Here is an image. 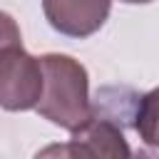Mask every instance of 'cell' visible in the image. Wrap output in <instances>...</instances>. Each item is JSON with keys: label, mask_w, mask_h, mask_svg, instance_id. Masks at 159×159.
Instances as JSON below:
<instances>
[{"label": "cell", "mask_w": 159, "mask_h": 159, "mask_svg": "<svg viewBox=\"0 0 159 159\" xmlns=\"http://www.w3.org/2000/svg\"><path fill=\"white\" fill-rule=\"evenodd\" d=\"M42 62V97L37 112L55 127L77 132L94 119V107L89 102V77L82 62L70 55H45Z\"/></svg>", "instance_id": "6da1fadb"}, {"label": "cell", "mask_w": 159, "mask_h": 159, "mask_svg": "<svg viewBox=\"0 0 159 159\" xmlns=\"http://www.w3.org/2000/svg\"><path fill=\"white\" fill-rule=\"evenodd\" d=\"M42 62L22 45L0 47V107L7 112L35 109L42 97Z\"/></svg>", "instance_id": "7a4b0ae2"}, {"label": "cell", "mask_w": 159, "mask_h": 159, "mask_svg": "<svg viewBox=\"0 0 159 159\" xmlns=\"http://www.w3.org/2000/svg\"><path fill=\"white\" fill-rule=\"evenodd\" d=\"M112 0H42L47 22L67 37H89L109 17Z\"/></svg>", "instance_id": "3957f363"}, {"label": "cell", "mask_w": 159, "mask_h": 159, "mask_svg": "<svg viewBox=\"0 0 159 159\" xmlns=\"http://www.w3.org/2000/svg\"><path fill=\"white\" fill-rule=\"evenodd\" d=\"M67 147L72 159H132V149L122 129L112 119H102L97 114L87 127L72 132Z\"/></svg>", "instance_id": "277c9868"}, {"label": "cell", "mask_w": 159, "mask_h": 159, "mask_svg": "<svg viewBox=\"0 0 159 159\" xmlns=\"http://www.w3.org/2000/svg\"><path fill=\"white\" fill-rule=\"evenodd\" d=\"M134 129L149 147H159V87L139 97Z\"/></svg>", "instance_id": "5b68a950"}, {"label": "cell", "mask_w": 159, "mask_h": 159, "mask_svg": "<svg viewBox=\"0 0 159 159\" xmlns=\"http://www.w3.org/2000/svg\"><path fill=\"white\" fill-rule=\"evenodd\" d=\"M7 45H22V35L15 17L0 10V47H7Z\"/></svg>", "instance_id": "8992f818"}, {"label": "cell", "mask_w": 159, "mask_h": 159, "mask_svg": "<svg viewBox=\"0 0 159 159\" xmlns=\"http://www.w3.org/2000/svg\"><path fill=\"white\" fill-rule=\"evenodd\" d=\"M35 159H72V157H70L67 142H60V144H47L45 149H40Z\"/></svg>", "instance_id": "52a82bcc"}, {"label": "cell", "mask_w": 159, "mask_h": 159, "mask_svg": "<svg viewBox=\"0 0 159 159\" xmlns=\"http://www.w3.org/2000/svg\"><path fill=\"white\" fill-rule=\"evenodd\" d=\"M134 159H159V157H157V154H152V152H139Z\"/></svg>", "instance_id": "ba28073f"}, {"label": "cell", "mask_w": 159, "mask_h": 159, "mask_svg": "<svg viewBox=\"0 0 159 159\" xmlns=\"http://www.w3.org/2000/svg\"><path fill=\"white\" fill-rule=\"evenodd\" d=\"M122 2H127V5H147L152 0H122Z\"/></svg>", "instance_id": "9c48e42d"}]
</instances>
